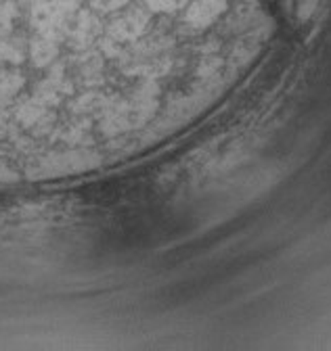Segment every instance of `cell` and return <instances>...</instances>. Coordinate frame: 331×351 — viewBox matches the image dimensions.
<instances>
[{"label": "cell", "mask_w": 331, "mask_h": 351, "mask_svg": "<svg viewBox=\"0 0 331 351\" xmlns=\"http://www.w3.org/2000/svg\"><path fill=\"white\" fill-rule=\"evenodd\" d=\"M279 3L294 21H306L312 15L319 0H279Z\"/></svg>", "instance_id": "obj_1"}]
</instances>
